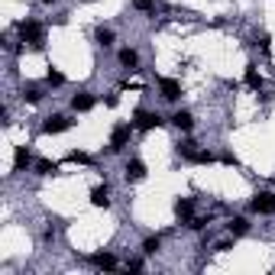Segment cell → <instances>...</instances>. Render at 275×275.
I'll list each match as a JSON object with an SVG mask.
<instances>
[{
	"label": "cell",
	"instance_id": "cell-1",
	"mask_svg": "<svg viewBox=\"0 0 275 275\" xmlns=\"http://www.w3.org/2000/svg\"><path fill=\"white\" fill-rule=\"evenodd\" d=\"M20 39L26 42V46H33V49H42L46 46V29H42L39 23H20Z\"/></svg>",
	"mask_w": 275,
	"mask_h": 275
},
{
	"label": "cell",
	"instance_id": "cell-2",
	"mask_svg": "<svg viewBox=\"0 0 275 275\" xmlns=\"http://www.w3.org/2000/svg\"><path fill=\"white\" fill-rule=\"evenodd\" d=\"M178 156L188 159V162H198V165H210V162H214V156L204 152V149H194V143H181L178 146Z\"/></svg>",
	"mask_w": 275,
	"mask_h": 275
},
{
	"label": "cell",
	"instance_id": "cell-3",
	"mask_svg": "<svg viewBox=\"0 0 275 275\" xmlns=\"http://www.w3.org/2000/svg\"><path fill=\"white\" fill-rule=\"evenodd\" d=\"M127 143H130V123H120V127H113V133H110V149H113V152H120Z\"/></svg>",
	"mask_w": 275,
	"mask_h": 275
},
{
	"label": "cell",
	"instance_id": "cell-4",
	"mask_svg": "<svg viewBox=\"0 0 275 275\" xmlns=\"http://www.w3.org/2000/svg\"><path fill=\"white\" fill-rule=\"evenodd\" d=\"M253 210H256V214H275V194H256V198H253Z\"/></svg>",
	"mask_w": 275,
	"mask_h": 275
},
{
	"label": "cell",
	"instance_id": "cell-5",
	"mask_svg": "<svg viewBox=\"0 0 275 275\" xmlns=\"http://www.w3.org/2000/svg\"><path fill=\"white\" fill-rule=\"evenodd\" d=\"M136 127H139V130L162 127V117H159V113H149V110H136Z\"/></svg>",
	"mask_w": 275,
	"mask_h": 275
},
{
	"label": "cell",
	"instance_id": "cell-6",
	"mask_svg": "<svg viewBox=\"0 0 275 275\" xmlns=\"http://www.w3.org/2000/svg\"><path fill=\"white\" fill-rule=\"evenodd\" d=\"M159 87H162V97H165V101H178V97H181V84L172 81V78H162Z\"/></svg>",
	"mask_w": 275,
	"mask_h": 275
},
{
	"label": "cell",
	"instance_id": "cell-7",
	"mask_svg": "<svg viewBox=\"0 0 275 275\" xmlns=\"http://www.w3.org/2000/svg\"><path fill=\"white\" fill-rule=\"evenodd\" d=\"M68 127H72V120H68V117H58V113L42 123V130H46V133H65Z\"/></svg>",
	"mask_w": 275,
	"mask_h": 275
},
{
	"label": "cell",
	"instance_id": "cell-8",
	"mask_svg": "<svg viewBox=\"0 0 275 275\" xmlns=\"http://www.w3.org/2000/svg\"><path fill=\"white\" fill-rule=\"evenodd\" d=\"M91 204H94V207H107V204H110V191H107V185H97V188L91 191Z\"/></svg>",
	"mask_w": 275,
	"mask_h": 275
},
{
	"label": "cell",
	"instance_id": "cell-9",
	"mask_svg": "<svg viewBox=\"0 0 275 275\" xmlns=\"http://www.w3.org/2000/svg\"><path fill=\"white\" fill-rule=\"evenodd\" d=\"M127 178H130V181H139V178H146V165L139 162V159H133V162H127Z\"/></svg>",
	"mask_w": 275,
	"mask_h": 275
},
{
	"label": "cell",
	"instance_id": "cell-10",
	"mask_svg": "<svg viewBox=\"0 0 275 275\" xmlns=\"http://www.w3.org/2000/svg\"><path fill=\"white\" fill-rule=\"evenodd\" d=\"M29 162H33L29 149H26V146H16V156H13V168H16V172H23V168L29 165Z\"/></svg>",
	"mask_w": 275,
	"mask_h": 275
},
{
	"label": "cell",
	"instance_id": "cell-11",
	"mask_svg": "<svg viewBox=\"0 0 275 275\" xmlns=\"http://www.w3.org/2000/svg\"><path fill=\"white\" fill-rule=\"evenodd\" d=\"M72 107H75L78 113H87V110L94 107V97H91V94H75V97H72Z\"/></svg>",
	"mask_w": 275,
	"mask_h": 275
},
{
	"label": "cell",
	"instance_id": "cell-12",
	"mask_svg": "<svg viewBox=\"0 0 275 275\" xmlns=\"http://www.w3.org/2000/svg\"><path fill=\"white\" fill-rule=\"evenodd\" d=\"M91 262L97 265V269H117V259H113L110 253H97V256H94Z\"/></svg>",
	"mask_w": 275,
	"mask_h": 275
},
{
	"label": "cell",
	"instance_id": "cell-13",
	"mask_svg": "<svg viewBox=\"0 0 275 275\" xmlns=\"http://www.w3.org/2000/svg\"><path fill=\"white\" fill-rule=\"evenodd\" d=\"M191 210H194V204L188 198H181V201H175V214H178L181 220H191Z\"/></svg>",
	"mask_w": 275,
	"mask_h": 275
},
{
	"label": "cell",
	"instance_id": "cell-14",
	"mask_svg": "<svg viewBox=\"0 0 275 275\" xmlns=\"http://www.w3.org/2000/svg\"><path fill=\"white\" fill-rule=\"evenodd\" d=\"M227 230H230L233 236H243L246 230H250V224H246V217H233V220L227 224Z\"/></svg>",
	"mask_w": 275,
	"mask_h": 275
},
{
	"label": "cell",
	"instance_id": "cell-15",
	"mask_svg": "<svg viewBox=\"0 0 275 275\" xmlns=\"http://www.w3.org/2000/svg\"><path fill=\"white\" fill-rule=\"evenodd\" d=\"M172 123H175L178 130H191V127H194V120H191V113H188V110H178V113L172 117Z\"/></svg>",
	"mask_w": 275,
	"mask_h": 275
},
{
	"label": "cell",
	"instance_id": "cell-16",
	"mask_svg": "<svg viewBox=\"0 0 275 275\" xmlns=\"http://www.w3.org/2000/svg\"><path fill=\"white\" fill-rule=\"evenodd\" d=\"M23 101H29V104L42 101V87H36V84H26V87H23Z\"/></svg>",
	"mask_w": 275,
	"mask_h": 275
},
{
	"label": "cell",
	"instance_id": "cell-17",
	"mask_svg": "<svg viewBox=\"0 0 275 275\" xmlns=\"http://www.w3.org/2000/svg\"><path fill=\"white\" fill-rule=\"evenodd\" d=\"M246 84H250L253 91H259V87H262V75L256 72V68H246Z\"/></svg>",
	"mask_w": 275,
	"mask_h": 275
},
{
	"label": "cell",
	"instance_id": "cell-18",
	"mask_svg": "<svg viewBox=\"0 0 275 275\" xmlns=\"http://www.w3.org/2000/svg\"><path fill=\"white\" fill-rule=\"evenodd\" d=\"M120 62H123V65H127V68H136L139 55H136V52H133V49H123V52H120Z\"/></svg>",
	"mask_w": 275,
	"mask_h": 275
},
{
	"label": "cell",
	"instance_id": "cell-19",
	"mask_svg": "<svg viewBox=\"0 0 275 275\" xmlns=\"http://www.w3.org/2000/svg\"><path fill=\"white\" fill-rule=\"evenodd\" d=\"M36 172H39V175H52V172H55V162L42 159V162H36Z\"/></svg>",
	"mask_w": 275,
	"mask_h": 275
},
{
	"label": "cell",
	"instance_id": "cell-20",
	"mask_svg": "<svg viewBox=\"0 0 275 275\" xmlns=\"http://www.w3.org/2000/svg\"><path fill=\"white\" fill-rule=\"evenodd\" d=\"M97 42H101V46H110V42H113V33L101 26V29H97Z\"/></svg>",
	"mask_w": 275,
	"mask_h": 275
},
{
	"label": "cell",
	"instance_id": "cell-21",
	"mask_svg": "<svg viewBox=\"0 0 275 275\" xmlns=\"http://www.w3.org/2000/svg\"><path fill=\"white\" fill-rule=\"evenodd\" d=\"M159 243H162V239H159V236H149L146 243H143V253H149V256H152V253L159 250Z\"/></svg>",
	"mask_w": 275,
	"mask_h": 275
},
{
	"label": "cell",
	"instance_id": "cell-22",
	"mask_svg": "<svg viewBox=\"0 0 275 275\" xmlns=\"http://www.w3.org/2000/svg\"><path fill=\"white\" fill-rule=\"evenodd\" d=\"M68 162H75V165H87V162H91V156H87V152H72V156H68Z\"/></svg>",
	"mask_w": 275,
	"mask_h": 275
},
{
	"label": "cell",
	"instance_id": "cell-23",
	"mask_svg": "<svg viewBox=\"0 0 275 275\" xmlns=\"http://www.w3.org/2000/svg\"><path fill=\"white\" fill-rule=\"evenodd\" d=\"M49 84H65V75H62V72H55V68H52V72H49Z\"/></svg>",
	"mask_w": 275,
	"mask_h": 275
},
{
	"label": "cell",
	"instance_id": "cell-24",
	"mask_svg": "<svg viewBox=\"0 0 275 275\" xmlns=\"http://www.w3.org/2000/svg\"><path fill=\"white\" fill-rule=\"evenodd\" d=\"M220 162H224V165H236V156H230V152H224V156H220Z\"/></svg>",
	"mask_w": 275,
	"mask_h": 275
},
{
	"label": "cell",
	"instance_id": "cell-25",
	"mask_svg": "<svg viewBox=\"0 0 275 275\" xmlns=\"http://www.w3.org/2000/svg\"><path fill=\"white\" fill-rule=\"evenodd\" d=\"M87 4H94V0H87Z\"/></svg>",
	"mask_w": 275,
	"mask_h": 275
}]
</instances>
